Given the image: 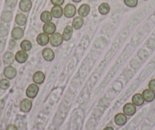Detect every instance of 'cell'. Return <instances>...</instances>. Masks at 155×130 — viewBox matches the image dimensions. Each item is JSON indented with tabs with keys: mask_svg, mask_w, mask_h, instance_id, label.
I'll return each mask as SVG.
<instances>
[{
	"mask_svg": "<svg viewBox=\"0 0 155 130\" xmlns=\"http://www.w3.org/2000/svg\"><path fill=\"white\" fill-rule=\"evenodd\" d=\"M63 38H62V34L59 33H54L50 37V43L53 47H59L63 42Z\"/></svg>",
	"mask_w": 155,
	"mask_h": 130,
	"instance_id": "cell-1",
	"label": "cell"
},
{
	"mask_svg": "<svg viewBox=\"0 0 155 130\" xmlns=\"http://www.w3.org/2000/svg\"><path fill=\"white\" fill-rule=\"evenodd\" d=\"M39 92V87L37 84H31L28 87L26 90V95L29 98H34Z\"/></svg>",
	"mask_w": 155,
	"mask_h": 130,
	"instance_id": "cell-2",
	"label": "cell"
},
{
	"mask_svg": "<svg viewBox=\"0 0 155 130\" xmlns=\"http://www.w3.org/2000/svg\"><path fill=\"white\" fill-rule=\"evenodd\" d=\"M76 13V7L72 4H67L63 9V15L66 18L74 17Z\"/></svg>",
	"mask_w": 155,
	"mask_h": 130,
	"instance_id": "cell-3",
	"label": "cell"
},
{
	"mask_svg": "<svg viewBox=\"0 0 155 130\" xmlns=\"http://www.w3.org/2000/svg\"><path fill=\"white\" fill-rule=\"evenodd\" d=\"M141 95H142L144 101H146V102H152L155 98V92L149 88L143 91Z\"/></svg>",
	"mask_w": 155,
	"mask_h": 130,
	"instance_id": "cell-4",
	"label": "cell"
},
{
	"mask_svg": "<svg viewBox=\"0 0 155 130\" xmlns=\"http://www.w3.org/2000/svg\"><path fill=\"white\" fill-rule=\"evenodd\" d=\"M37 42L40 46H45L50 42V37L46 33H41L37 37Z\"/></svg>",
	"mask_w": 155,
	"mask_h": 130,
	"instance_id": "cell-5",
	"label": "cell"
},
{
	"mask_svg": "<svg viewBox=\"0 0 155 130\" xmlns=\"http://www.w3.org/2000/svg\"><path fill=\"white\" fill-rule=\"evenodd\" d=\"M32 7L31 0H21L19 3V8L23 12H28Z\"/></svg>",
	"mask_w": 155,
	"mask_h": 130,
	"instance_id": "cell-6",
	"label": "cell"
},
{
	"mask_svg": "<svg viewBox=\"0 0 155 130\" xmlns=\"http://www.w3.org/2000/svg\"><path fill=\"white\" fill-rule=\"evenodd\" d=\"M17 75V70L14 68V67L11 66V65H8L6 68L4 69V75L8 79H12Z\"/></svg>",
	"mask_w": 155,
	"mask_h": 130,
	"instance_id": "cell-7",
	"label": "cell"
},
{
	"mask_svg": "<svg viewBox=\"0 0 155 130\" xmlns=\"http://www.w3.org/2000/svg\"><path fill=\"white\" fill-rule=\"evenodd\" d=\"M123 112L126 116H132L136 112V107L133 104L128 103V104H125L123 107Z\"/></svg>",
	"mask_w": 155,
	"mask_h": 130,
	"instance_id": "cell-8",
	"label": "cell"
},
{
	"mask_svg": "<svg viewBox=\"0 0 155 130\" xmlns=\"http://www.w3.org/2000/svg\"><path fill=\"white\" fill-rule=\"evenodd\" d=\"M42 56L44 57V59L46 61H47V62H51L55 58L54 52L50 48L44 49V50L42 52Z\"/></svg>",
	"mask_w": 155,
	"mask_h": 130,
	"instance_id": "cell-9",
	"label": "cell"
},
{
	"mask_svg": "<svg viewBox=\"0 0 155 130\" xmlns=\"http://www.w3.org/2000/svg\"><path fill=\"white\" fill-rule=\"evenodd\" d=\"M32 107V102L29 99H23L20 103V110L22 112L28 113Z\"/></svg>",
	"mask_w": 155,
	"mask_h": 130,
	"instance_id": "cell-10",
	"label": "cell"
},
{
	"mask_svg": "<svg viewBox=\"0 0 155 130\" xmlns=\"http://www.w3.org/2000/svg\"><path fill=\"white\" fill-rule=\"evenodd\" d=\"M56 30V25L53 23H52L51 22L45 23L44 27H43V31H44V32L46 33L47 34H48V35H52L53 34H54Z\"/></svg>",
	"mask_w": 155,
	"mask_h": 130,
	"instance_id": "cell-11",
	"label": "cell"
},
{
	"mask_svg": "<svg viewBox=\"0 0 155 130\" xmlns=\"http://www.w3.org/2000/svg\"><path fill=\"white\" fill-rule=\"evenodd\" d=\"M28 55L24 50H20V51H18L17 53L15 56V59L19 63H25L27 60H28Z\"/></svg>",
	"mask_w": 155,
	"mask_h": 130,
	"instance_id": "cell-12",
	"label": "cell"
},
{
	"mask_svg": "<svg viewBox=\"0 0 155 130\" xmlns=\"http://www.w3.org/2000/svg\"><path fill=\"white\" fill-rule=\"evenodd\" d=\"M91 11V7L88 4H83L81 6L79 7L78 10V13L81 17L84 18L87 17L88 14L90 13Z\"/></svg>",
	"mask_w": 155,
	"mask_h": 130,
	"instance_id": "cell-13",
	"label": "cell"
},
{
	"mask_svg": "<svg viewBox=\"0 0 155 130\" xmlns=\"http://www.w3.org/2000/svg\"><path fill=\"white\" fill-rule=\"evenodd\" d=\"M115 123L118 125H123L127 122V117L124 113H117L114 118Z\"/></svg>",
	"mask_w": 155,
	"mask_h": 130,
	"instance_id": "cell-14",
	"label": "cell"
},
{
	"mask_svg": "<svg viewBox=\"0 0 155 130\" xmlns=\"http://www.w3.org/2000/svg\"><path fill=\"white\" fill-rule=\"evenodd\" d=\"M24 36V30L20 27H15L12 31V37L14 40H20Z\"/></svg>",
	"mask_w": 155,
	"mask_h": 130,
	"instance_id": "cell-15",
	"label": "cell"
},
{
	"mask_svg": "<svg viewBox=\"0 0 155 130\" xmlns=\"http://www.w3.org/2000/svg\"><path fill=\"white\" fill-rule=\"evenodd\" d=\"M45 80V75H44V73L41 71L36 72L34 73V75H33V81L35 84H37V85H41Z\"/></svg>",
	"mask_w": 155,
	"mask_h": 130,
	"instance_id": "cell-16",
	"label": "cell"
},
{
	"mask_svg": "<svg viewBox=\"0 0 155 130\" xmlns=\"http://www.w3.org/2000/svg\"><path fill=\"white\" fill-rule=\"evenodd\" d=\"M52 16L55 18H59L63 15V9L60 5H54L51 9Z\"/></svg>",
	"mask_w": 155,
	"mask_h": 130,
	"instance_id": "cell-17",
	"label": "cell"
},
{
	"mask_svg": "<svg viewBox=\"0 0 155 130\" xmlns=\"http://www.w3.org/2000/svg\"><path fill=\"white\" fill-rule=\"evenodd\" d=\"M73 34V28L69 25H67L65 26V28H64L63 33H62V38L65 41H68L71 38V36Z\"/></svg>",
	"mask_w": 155,
	"mask_h": 130,
	"instance_id": "cell-18",
	"label": "cell"
},
{
	"mask_svg": "<svg viewBox=\"0 0 155 130\" xmlns=\"http://www.w3.org/2000/svg\"><path fill=\"white\" fill-rule=\"evenodd\" d=\"M132 104L135 106H138V107L143 105L144 103V100L143 98L142 95H141V94H135V95H134L132 98Z\"/></svg>",
	"mask_w": 155,
	"mask_h": 130,
	"instance_id": "cell-19",
	"label": "cell"
},
{
	"mask_svg": "<svg viewBox=\"0 0 155 130\" xmlns=\"http://www.w3.org/2000/svg\"><path fill=\"white\" fill-rule=\"evenodd\" d=\"M84 18L81 16H78V17H75L74 18L72 22V25H71V27H72L74 29L78 30L83 26L84 25Z\"/></svg>",
	"mask_w": 155,
	"mask_h": 130,
	"instance_id": "cell-20",
	"label": "cell"
},
{
	"mask_svg": "<svg viewBox=\"0 0 155 130\" xmlns=\"http://www.w3.org/2000/svg\"><path fill=\"white\" fill-rule=\"evenodd\" d=\"M15 59V56L12 52H7L3 56V62L7 65H11L14 62Z\"/></svg>",
	"mask_w": 155,
	"mask_h": 130,
	"instance_id": "cell-21",
	"label": "cell"
},
{
	"mask_svg": "<svg viewBox=\"0 0 155 130\" xmlns=\"http://www.w3.org/2000/svg\"><path fill=\"white\" fill-rule=\"evenodd\" d=\"M15 23L19 26H23L27 23V17L25 15L20 13L18 14L15 17Z\"/></svg>",
	"mask_w": 155,
	"mask_h": 130,
	"instance_id": "cell-22",
	"label": "cell"
},
{
	"mask_svg": "<svg viewBox=\"0 0 155 130\" xmlns=\"http://www.w3.org/2000/svg\"><path fill=\"white\" fill-rule=\"evenodd\" d=\"M98 11H99L100 14L103 15H105L108 14L110 11V6L108 3H106V2H104V3L101 4L98 7Z\"/></svg>",
	"mask_w": 155,
	"mask_h": 130,
	"instance_id": "cell-23",
	"label": "cell"
},
{
	"mask_svg": "<svg viewBox=\"0 0 155 130\" xmlns=\"http://www.w3.org/2000/svg\"><path fill=\"white\" fill-rule=\"evenodd\" d=\"M13 14L11 11H4L1 15V20L5 23H8L12 19Z\"/></svg>",
	"mask_w": 155,
	"mask_h": 130,
	"instance_id": "cell-24",
	"label": "cell"
},
{
	"mask_svg": "<svg viewBox=\"0 0 155 130\" xmlns=\"http://www.w3.org/2000/svg\"><path fill=\"white\" fill-rule=\"evenodd\" d=\"M53 18V16L50 12L44 11L41 13V22H44V23H47V22H50Z\"/></svg>",
	"mask_w": 155,
	"mask_h": 130,
	"instance_id": "cell-25",
	"label": "cell"
},
{
	"mask_svg": "<svg viewBox=\"0 0 155 130\" xmlns=\"http://www.w3.org/2000/svg\"><path fill=\"white\" fill-rule=\"evenodd\" d=\"M21 48V50H24V51L27 52L29 51V50H31L32 48V43H31V41L28 40H25L21 43L20 45Z\"/></svg>",
	"mask_w": 155,
	"mask_h": 130,
	"instance_id": "cell-26",
	"label": "cell"
},
{
	"mask_svg": "<svg viewBox=\"0 0 155 130\" xmlns=\"http://www.w3.org/2000/svg\"><path fill=\"white\" fill-rule=\"evenodd\" d=\"M10 82L8 79H2L0 81V88L3 89V90H6L9 88Z\"/></svg>",
	"mask_w": 155,
	"mask_h": 130,
	"instance_id": "cell-27",
	"label": "cell"
},
{
	"mask_svg": "<svg viewBox=\"0 0 155 130\" xmlns=\"http://www.w3.org/2000/svg\"><path fill=\"white\" fill-rule=\"evenodd\" d=\"M124 3L126 6L135 8L138 5V0H124Z\"/></svg>",
	"mask_w": 155,
	"mask_h": 130,
	"instance_id": "cell-28",
	"label": "cell"
},
{
	"mask_svg": "<svg viewBox=\"0 0 155 130\" xmlns=\"http://www.w3.org/2000/svg\"><path fill=\"white\" fill-rule=\"evenodd\" d=\"M8 30L6 27L0 26V37H5L8 35Z\"/></svg>",
	"mask_w": 155,
	"mask_h": 130,
	"instance_id": "cell-29",
	"label": "cell"
},
{
	"mask_svg": "<svg viewBox=\"0 0 155 130\" xmlns=\"http://www.w3.org/2000/svg\"><path fill=\"white\" fill-rule=\"evenodd\" d=\"M18 3V0H5V4L8 7L14 8Z\"/></svg>",
	"mask_w": 155,
	"mask_h": 130,
	"instance_id": "cell-30",
	"label": "cell"
},
{
	"mask_svg": "<svg viewBox=\"0 0 155 130\" xmlns=\"http://www.w3.org/2000/svg\"><path fill=\"white\" fill-rule=\"evenodd\" d=\"M148 88L155 92V79H151L148 83Z\"/></svg>",
	"mask_w": 155,
	"mask_h": 130,
	"instance_id": "cell-31",
	"label": "cell"
},
{
	"mask_svg": "<svg viewBox=\"0 0 155 130\" xmlns=\"http://www.w3.org/2000/svg\"><path fill=\"white\" fill-rule=\"evenodd\" d=\"M52 2V4L54 5H62L64 3V1L65 0H50Z\"/></svg>",
	"mask_w": 155,
	"mask_h": 130,
	"instance_id": "cell-32",
	"label": "cell"
},
{
	"mask_svg": "<svg viewBox=\"0 0 155 130\" xmlns=\"http://www.w3.org/2000/svg\"><path fill=\"white\" fill-rule=\"evenodd\" d=\"M5 40H0V53H2V52L4 50V49H5Z\"/></svg>",
	"mask_w": 155,
	"mask_h": 130,
	"instance_id": "cell-33",
	"label": "cell"
},
{
	"mask_svg": "<svg viewBox=\"0 0 155 130\" xmlns=\"http://www.w3.org/2000/svg\"><path fill=\"white\" fill-rule=\"evenodd\" d=\"M15 46H16L15 41L14 39H12L9 42V48L11 49V50H12V49H14L15 47Z\"/></svg>",
	"mask_w": 155,
	"mask_h": 130,
	"instance_id": "cell-34",
	"label": "cell"
},
{
	"mask_svg": "<svg viewBox=\"0 0 155 130\" xmlns=\"http://www.w3.org/2000/svg\"><path fill=\"white\" fill-rule=\"evenodd\" d=\"M6 130H18L17 127L15 126L13 124H11V125H8V127L6 128Z\"/></svg>",
	"mask_w": 155,
	"mask_h": 130,
	"instance_id": "cell-35",
	"label": "cell"
},
{
	"mask_svg": "<svg viewBox=\"0 0 155 130\" xmlns=\"http://www.w3.org/2000/svg\"><path fill=\"white\" fill-rule=\"evenodd\" d=\"M104 130H114V128H113V127L108 126V127H106V128H104Z\"/></svg>",
	"mask_w": 155,
	"mask_h": 130,
	"instance_id": "cell-36",
	"label": "cell"
},
{
	"mask_svg": "<svg viewBox=\"0 0 155 130\" xmlns=\"http://www.w3.org/2000/svg\"><path fill=\"white\" fill-rule=\"evenodd\" d=\"M71 1H72V2H80L81 1V0H71Z\"/></svg>",
	"mask_w": 155,
	"mask_h": 130,
	"instance_id": "cell-37",
	"label": "cell"
},
{
	"mask_svg": "<svg viewBox=\"0 0 155 130\" xmlns=\"http://www.w3.org/2000/svg\"><path fill=\"white\" fill-rule=\"evenodd\" d=\"M0 66H1V60H0Z\"/></svg>",
	"mask_w": 155,
	"mask_h": 130,
	"instance_id": "cell-38",
	"label": "cell"
},
{
	"mask_svg": "<svg viewBox=\"0 0 155 130\" xmlns=\"http://www.w3.org/2000/svg\"><path fill=\"white\" fill-rule=\"evenodd\" d=\"M144 1H147V0H144Z\"/></svg>",
	"mask_w": 155,
	"mask_h": 130,
	"instance_id": "cell-39",
	"label": "cell"
}]
</instances>
